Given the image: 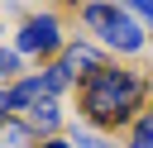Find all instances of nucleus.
<instances>
[{
    "mask_svg": "<svg viewBox=\"0 0 153 148\" xmlns=\"http://www.w3.org/2000/svg\"><path fill=\"white\" fill-rule=\"evenodd\" d=\"M143 91H148V81H143L139 72H124V67H110V62H105L96 76L81 81V110H86L91 124L115 129V124H124V119L143 105Z\"/></svg>",
    "mask_w": 153,
    "mask_h": 148,
    "instance_id": "1",
    "label": "nucleus"
},
{
    "mask_svg": "<svg viewBox=\"0 0 153 148\" xmlns=\"http://www.w3.org/2000/svg\"><path fill=\"white\" fill-rule=\"evenodd\" d=\"M81 19L100 33L105 48H120V53H139V48H143V29H139L120 5H86Z\"/></svg>",
    "mask_w": 153,
    "mask_h": 148,
    "instance_id": "2",
    "label": "nucleus"
},
{
    "mask_svg": "<svg viewBox=\"0 0 153 148\" xmlns=\"http://www.w3.org/2000/svg\"><path fill=\"white\" fill-rule=\"evenodd\" d=\"M57 48H62V29H57L53 14H33V19L19 29V38H14V53H19V57H29V53L48 57V53H57Z\"/></svg>",
    "mask_w": 153,
    "mask_h": 148,
    "instance_id": "3",
    "label": "nucleus"
},
{
    "mask_svg": "<svg viewBox=\"0 0 153 148\" xmlns=\"http://www.w3.org/2000/svg\"><path fill=\"white\" fill-rule=\"evenodd\" d=\"M105 67V57L91 48V43H67L62 48V72L72 76V81H86V76H96Z\"/></svg>",
    "mask_w": 153,
    "mask_h": 148,
    "instance_id": "4",
    "label": "nucleus"
},
{
    "mask_svg": "<svg viewBox=\"0 0 153 148\" xmlns=\"http://www.w3.org/2000/svg\"><path fill=\"white\" fill-rule=\"evenodd\" d=\"M0 148H33V129H29V124H19L14 115H10V119H0Z\"/></svg>",
    "mask_w": 153,
    "mask_h": 148,
    "instance_id": "5",
    "label": "nucleus"
},
{
    "mask_svg": "<svg viewBox=\"0 0 153 148\" xmlns=\"http://www.w3.org/2000/svg\"><path fill=\"white\" fill-rule=\"evenodd\" d=\"M62 124V110H57V100H38L33 110H29V129H43V134H53Z\"/></svg>",
    "mask_w": 153,
    "mask_h": 148,
    "instance_id": "6",
    "label": "nucleus"
},
{
    "mask_svg": "<svg viewBox=\"0 0 153 148\" xmlns=\"http://www.w3.org/2000/svg\"><path fill=\"white\" fill-rule=\"evenodd\" d=\"M129 148H153V115H143V119L134 124V138H129Z\"/></svg>",
    "mask_w": 153,
    "mask_h": 148,
    "instance_id": "7",
    "label": "nucleus"
},
{
    "mask_svg": "<svg viewBox=\"0 0 153 148\" xmlns=\"http://www.w3.org/2000/svg\"><path fill=\"white\" fill-rule=\"evenodd\" d=\"M72 148H110L100 134H91V129H72Z\"/></svg>",
    "mask_w": 153,
    "mask_h": 148,
    "instance_id": "8",
    "label": "nucleus"
},
{
    "mask_svg": "<svg viewBox=\"0 0 153 148\" xmlns=\"http://www.w3.org/2000/svg\"><path fill=\"white\" fill-rule=\"evenodd\" d=\"M19 62H24V57H19L14 48H0V76H14V72H19Z\"/></svg>",
    "mask_w": 153,
    "mask_h": 148,
    "instance_id": "9",
    "label": "nucleus"
},
{
    "mask_svg": "<svg viewBox=\"0 0 153 148\" xmlns=\"http://www.w3.org/2000/svg\"><path fill=\"white\" fill-rule=\"evenodd\" d=\"M124 5H129V10H134V14H143V19H148V24H153V0H124Z\"/></svg>",
    "mask_w": 153,
    "mask_h": 148,
    "instance_id": "10",
    "label": "nucleus"
},
{
    "mask_svg": "<svg viewBox=\"0 0 153 148\" xmlns=\"http://www.w3.org/2000/svg\"><path fill=\"white\" fill-rule=\"evenodd\" d=\"M38 148H72V143H62V138H48V143H38Z\"/></svg>",
    "mask_w": 153,
    "mask_h": 148,
    "instance_id": "11",
    "label": "nucleus"
}]
</instances>
